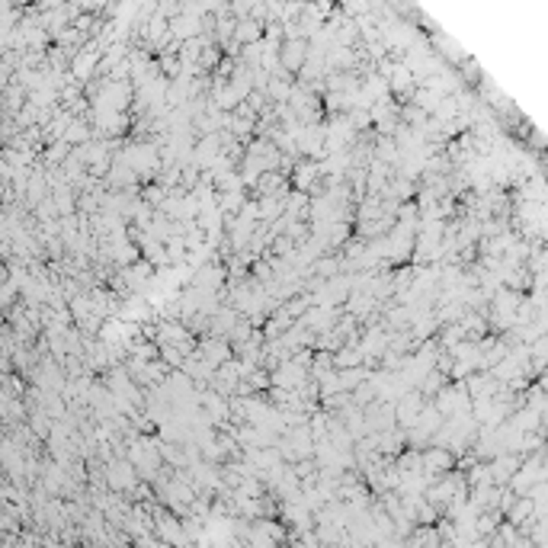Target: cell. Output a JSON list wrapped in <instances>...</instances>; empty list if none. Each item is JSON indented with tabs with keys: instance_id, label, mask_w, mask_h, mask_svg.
Segmentation results:
<instances>
[{
	"instance_id": "1",
	"label": "cell",
	"mask_w": 548,
	"mask_h": 548,
	"mask_svg": "<svg viewBox=\"0 0 548 548\" xmlns=\"http://www.w3.org/2000/svg\"><path fill=\"white\" fill-rule=\"evenodd\" d=\"M317 173H321V167H317V164H298V170H295V186H298V190L315 186Z\"/></svg>"
}]
</instances>
